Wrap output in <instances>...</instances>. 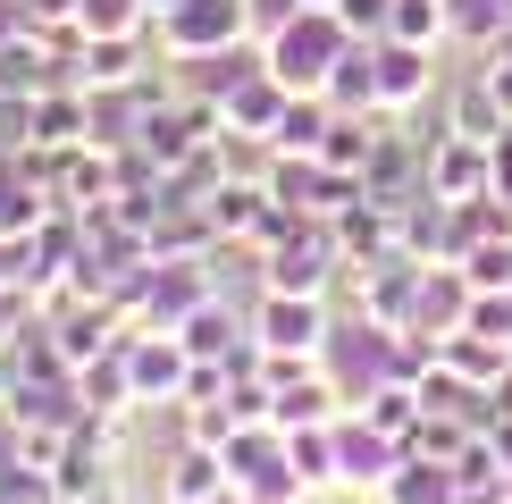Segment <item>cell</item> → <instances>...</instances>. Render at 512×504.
<instances>
[{"label":"cell","mask_w":512,"mask_h":504,"mask_svg":"<svg viewBox=\"0 0 512 504\" xmlns=\"http://www.w3.org/2000/svg\"><path fill=\"white\" fill-rule=\"evenodd\" d=\"M454 269L471 278V294H512V236H479Z\"/></svg>","instance_id":"22"},{"label":"cell","mask_w":512,"mask_h":504,"mask_svg":"<svg viewBox=\"0 0 512 504\" xmlns=\"http://www.w3.org/2000/svg\"><path fill=\"white\" fill-rule=\"evenodd\" d=\"M454 496H462V462H437L420 446H403L395 479L378 488V504H454Z\"/></svg>","instance_id":"11"},{"label":"cell","mask_w":512,"mask_h":504,"mask_svg":"<svg viewBox=\"0 0 512 504\" xmlns=\"http://www.w3.org/2000/svg\"><path fill=\"white\" fill-rule=\"evenodd\" d=\"M286 454H294V471H303V488H345V462H336V420H319V429H286Z\"/></svg>","instance_id":"20"},{"label":"cell","mask_w":512,"mask_h":504,"mask_svg":"<svg viewBox=\"0 0 512 504\" xmlns=\"http://www.w3.org/2000/svg\"><path fill=\"white\" fill-rule=\"evenodd\" d=\"M126 353V387H135V412L143 404H185V378H194V353H185L177 328H126L118 336Z\"/></svg>","instance_id":"4"},{"label":"cell","mask_w":512,"mask_h":504,"mask_svg":"<svg viewBox=\"0 0 512 504\" xmlns=\"http://www.w3.org/2000/svg\"><path fill=\"white\" fill-rule=\"evenodd\" d=\"M445 370H454L462 387L487 395V387L512 370V345H504V336H479V328H454V336H445Z\"/></svg>","instance_id":"15"},{"label":"cell","mask_w":512,"mask_h":504,"mask_svg":"<svg viewBox=\"0 0 512 504\" xmlns=\"http://www.w3.org/2000/svg\"><path fill=\"white\" fill-rule=\"evenodd\" d=\"M487 194H496V202L512 210V135L496 143V168H487Z\"/></svg>","instance_id":"27"},{"label":"cell","mask_w":512,"mask_h":504,"mask_svg":"<svg viewBox=\"0 0 512 504\" xmlns=\"http://www.w3.org/2000/svg\"><path fill=\"white\" fill-rule=\"evenodd\" d=\"M336 462H345V488L353 496H378L395 479V462H403V437H387L370 412H345V420H336Z\"/></svg>","instance_id":"6"},{"label":"cell","mask_w":512,"mask_h":504,"mask_svg":"<svg viewBox=\"0 0 512 504\" xmlns=\"http://www.w3.org/2000/svg\"><path fill=\"white\" fill-rule=\"evenodd\" d=\"M504 51H512V34H504Z\"/></svg>","instance_id":"30"},{"label":"cell","mask_w":512,"mask_h":504,"mask_svg":"<svg viewBox=\"0 0 512 504\" xmlns=\"http://www.w3.org/2000/svg\"><path fill=\"white\" fill-rule=\"evenodd\" d=\"M227 488H236V479H227V462L185 437V454L168 462V479H160V504H210V496H227Z\"/></svg>","instance_id":"14"},{"label":"cell","mask_w":512,"mask_h":504,"mask_svg":"<svg viewBox=\"0 0 512 504\" xmlns=\"http://www.w3.org/2000/svg\"><path fill=\"white\" fill-rule=\"evenodd\" d=\"M487 420H512V370L496 378V387H487Z\"/></svg>","instance_id":"29"},{"label":"cell","mask_w":512,"mask_h":504,"mask_svg":"<svg viewBox=\"0 0 512 504\" xmlns=\"http://www.w3.org/2000/svg\"><path fill=\"white\" fill-rule=\"evenodd\" d=\"M177 336H185V353H194V362H227V353H236L252 328H236V311H227L219 294H210V303H194V311H185V328H177Z\"/></svg>","instance_id":"16"},{"label":"cell","mask_w":512,"mask_h":504,"mask_svg":"<svg viewBox=\"0 0 512 504\" xmlns=\"http://www.w3.org/2000/svg\"><path fill=\"white\" fill-rule=\"evenodd\" d=\"M236 429H244L236 395H219V404H185V437H194V446H210V454H219V446H227Z\"/></svg>","instance_id":"24"},{"label":"cell","mask_w":512,"mask_h":504,"mask_svg":"<svg viewBox=\"0 0 512 504\" xmlns=\"http://www.w3.org/2000/svg\"><path fill=\"white\" fill-rule=\"evenodd\" d=\"M429 93H437V51H420V42H378V118H420Z\"/></svg>","instance_id":"7"},{"label":"cell","mask_w":512,"mask_h":504,"mask_svg":"<svg viewBox=\"0 0 512 504\" xmlns=\"http://www.w3.org/2000/svg\"><path fill=\"white\" fill-rule=\"evenodd\" d=\"M152 42L160 59H219V51L261 42V26H252V0H177V9L152 17Z\"/></svg>","instance_id":"2"},{"label":"cell","mask_w":512,"mask_h":504,"mask_svg":"<svg viewBox=\"0 0 512 504\" xmlns=\"http://www.w3.org/2000/svg\"><path fill=\"white\" fill-rule=\"evenodd\" d=\"M445 17H454V42L471 59L504 51V34H512V0H445Z\"/></svg>","instance_id":"18"},{"label":"cell","mask_w":512,"mask_h":504,"mask_svg":"<svg viewBox=\"0 0 512 504\" xmlns=\"http://www.w3.org/2000/svg\"><path fill=\"white\" fill-rule=\"evenodd\" d=\"M445 126H454V135H471V143H504L512 135V118H504V101L487 93V76L471 68L454 84V93H445Z\"/></svg>","instance_id":"13"},{"label":"cell","mask_w":512,"mask_h":504,"mask_svg":"<svg viewBox=\"0 0 512 504\" xmlns=\"http://www.w3.org/2000/svg\"><path fill=\"white\" fill-rule=\"evenodd\" d=\"M378 42H420V51H445V42H454V17H445V0H395Z\"/></svg>","instance_id":"21"},{"label":"cell","mask_w":512,"mask_h":504,"mask_svg":"<svg viewBox=\"0 0 512 504\" xmlns=\"http://www.w3.org/2000/svg\"><path fill=\"white\" fill-rule=\"evenodd\" d=\"M353 42H361V34L345 26V17L311 0V9H294L286 26H269V34H261V59H269V76L286 84V93H328L336 59H345Z\"/></svg>","instance_id":"1"},{"label":"cell","mask_w":512,"mask_h":504,"mask_svg":"<svg viewBox=\"0 0 512 504\" xmlns=\"http://www.w3.org/2000/svg\"><path fill=\"white\" fill-rule=\"evenodd\" d=\"M294 9H311V0H252V26H261V34H269V26H286V17H294Z\"/></svg>","instance_id":"28"},{"label":"cell","mask_w":512,"mask_h":504,"mask_svg":"<svg viewBox=\"0 0 512 504\" xmlns=\"http://www.w3.org/2000/svg\"><path fill=\"white\" fill-rule=\"evenodd\" d=\"M286 101H294V93L269 76V59H261V68H252L244 84H227V93H219V135L269 143V135H277V118H286Z\"/></svg>","instance_id":"8"},{"label":"cell","mask_w":512,"mask_h":504,"mask_svg":"<svg viewBox=\"0 0 512 504\" xmlns=\"http://www.w3.org/2000/svg\"><path fill=\"white\" fill-rule=\"evenodd\" d=\"M202 210H210V236L219 244H252V227H261V210H269V177H227Z\"/></svg>","instance_id":"12"},{"label":"cell","mask_w":512,"mask_h":504,"mask_svg":"<svg viewBox=\"0 0 512 504\" xmlns=\"http://www.w3.org/2000/svg\"><path fill=\"white\" fill-rule=\"evenodd\" d=\"M76 26L84 34H152V9H143V0H84Z\"/></svg>","instance_id":"23"},{"label":"cell","mask_w":512,"mask_h":504,"mask_svg":"<svg viewBox=\"0 0 512 504\" xmlns=\"http://www.w3.org/2000/svg\"><path fill=\"white\" fill-rule=\"evenodd\" d=\"M328 126H336V101L328 93H294L286 118H277V135H269V152H319Z\"/></svg>","instance_id":"19"},{"label":"cell","mask_w":512,"mask_h":504,"mask_svg":"<svg viewBox=\"0 0 512 504\" xmlns=\"http://www.w3.org/2000/svg\"><path fill=\"white\" fill-rule=\"evenodd\" d=\"M336 269H353L345 236H336V219H311L303 236H286L277 252H261V294H328Z\"/></svg>","instance_id":"3"},{"label":"cell","mask_w":512,"mask_h":504,"mask_svg":"<svg viewBox=\"0 0 512 504\" xmlns=\"http://www.w3.org/2000/svg\"><path fill=\"white\" fill-rule=\"evenodd\" d=\"M487 168H496V143H471V135H429V194L437 202H471L487 194Z\"/></svg>","instance_id":"9"},{"label":"cell","mask_w":512,"mask_h":504,"mask_svg":"<svg viewBox=\"0 0 512 504\" xmlns=\"http://www.w3.org/2000/svg\"><path fill=\"white\" fill-rule=\"evenodd\" d=\"M84 0H26V26H76Z\"/></svg>","instance_id":"26"},{"label":"cell","mask_w":512,"mask_h":504,"mask_svg":"<svg viewBox=\"0 0 512 504\" xmlns=\"http://www.w3.org/2000/svg\"><path fill=\"white\" fill-rule=\"evenodd\" d=\"M328 101H336V110H353V118H378V42H353V51L336 59Z\"/></svg>","instance_id":"17"},{"label":"cell","mask_w":512,"mask_h":504,"mask_svg":"<svg viewBox=\"0 0 512 504\" xmlns=\"http://www.w3.org/2000/svg\"><path fill=\"white\" fill-rule=\"evenodd\" d=\"M387 9H395V0H336V17H345L361 42H378V34H387Z\"/></svg>","instance_id":"25"},{"label":"cell","mask_w":512,"mask_h":504,"mask_svg":"<svg viewBox=\"0 0 512 504\" xmlns=\"http://www.w3.org/2000/svg\"><path fill=\"white\" fill-rule=\"evenodd\" d=\"M135 76H143V34H84V51L68 59L76 93H110V84H135Z\"/></svg>","instance_id":"10"},{"label":"cell","mask_w":512,"mask_h":504,"mask_svg":"<svg viewBox=\"0 0 512 504\" xmlns=\"http://www.w3.org/2000/svg\"><path fill=\"white\" fill-rule=\"evenodd\" d=\"M252 336H261V353H294V362H328V294H261V311H252Z\"/></svg>","instance_id":"5"}]
</instances>
